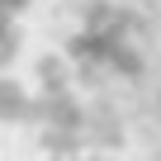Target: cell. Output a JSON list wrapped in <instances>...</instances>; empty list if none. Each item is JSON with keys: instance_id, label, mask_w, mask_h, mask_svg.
Here are the masks:
<instances>
[{"instance_id": "obj_1", "label": "cell", "mask_w": 161, "mask_h": 161, "mask_svg": "<svg viewBox=\"0 0 161 161\" xmlns=\"http://www.w3.org/2000/svg\"><path fill=\"white\" fill-rule=\"evenodd\" d=\"M33 114V100L14 86V80H0V123H19Z\"/></svg>"}]
</instances>
